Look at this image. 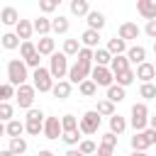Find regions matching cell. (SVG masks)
I'll list each match as a JSON object with an SVG mask.
<instances>
[{
    "label": "cell",
    "instance_id": "cell-18",
    "mask_svg": "<svg viewBox=\"0 0 156 156\" xmlns=\"http://www.w3.org/2000/svg\"><path fill=\"white\" fill-rule=\"evenodd\" d=\"M0 22H2V24H7V27H15V24L20 22V15H17V10H15L12 5L2 7V10H0Z\"/></svg>",
    "mask_w": 156,
    "mask_h": 156
},
{
    "label": "cell",
    "instance_id": "cell-28",
    "mask_svg": "<svg viewBox=\"0 0 156 156\" xmlns=\"http://www.w3.org/2000/svg\"><path fill=\"white\" fill-rule=\"evenodd\" d=\"M124 129H127V119H124L122 115H117V112H115V115L110 117V132L117 136V134H122Z\"/></svg>",
    "mask_w": 156,
    "mask_h": 156
},
{
    "label": "cell",
    "instance_id": "cell-8",
    "mask_svg": "<svg viewBox=\"0 0 156 156\" xmlns=\"http://www.w3.org/2000/svg\"><path fill=\"white\" fill-rule=\"evenodd\" d=\"M34 95H37V90H34V85H29V83L15 88V100H17V105H20L22 110H32V105H34Z\"/></svg>",
    "mask_w": 156,
    "mask_h": 156
},
{
    "label": "cell",
    "instance_id": "cell-16",
    "mask_svg": "<svg viewBox=\"0 0 156 156\" xmlns=\"http://www.w3.org/2000/svg\"><path fill=\"white\" fill-rule=\"evenodd\" d=\"M85 20H88V29H93V32H100V29L105 27V22H107L100 10H90V12L85 15Z\"/></svg>",
    "mask_w": 156,
    "mask_h": 156
},
{
    "label": "cell",
    "instance_id": "cell-10",
    "mask_svg": "<svg viewBox=\"0 0 156 156\" xmlns=\"http://www.w3.org/2000/svg\"><path fill=\"white\" fill-rule=\"evenodd\" d=\"M90 80H93L95 85L110 88V85L115 83V76H112V71H110L107 66H93V68H90Z\"/></svg>",
    "mask_w": 156,
    "mask_h": 156
},
{
    "label": "cell",
    "instance_id": "cell-13",
    "mask_svg": "<svg viewBox=\"0 0 156 156\" xmlns=\"http://www.w3.org/2000/svg\"><path fill=\"white\" fill-rule=\"evenodd\" d=\"M134 76H136V78H139L141 83H151V80L156 78V68H154V63L144 61V63H139V66H136Z\"/></svg>",
    "mask_w": 156,
    "mask_h": 156
},
{
    "label": "cell",
    "instance_id": "cell-25",
    "mask_svg": "<svg viewBox=\"0 0 156 156\" xmlns=\"http://www.w3.org/2000/svg\"><path fill=\"white\" fill-rule=\"evenodd\" d=\"M0 44H2V49H7V51H15V49H20V39H17V34L15 32H5L2 37H0Z\"/></svg>",
    "mask_w": 156,
    "mask_h": 156
},
{
    "label": "cell",
    "instance_id": "cell-14",
    "mask_svg": "<svg viewBox=\"0 0 156 156\" xmlns=\"http://www.w3.org/2000/svg\"><path fill=\"white\" fill-rule=\"evenodd\" d=\"M136 12L146 22H151V20H156V2L154 0H136Z\"/></svg>",
    "mask_w": 156,
    "mask_h": 156
},
{
    "label": "cell",
    "instance_id": "cell-27",
    "mask_svg": "<svg viewBox=\"0 0 156 156\" xmlns=\"http://www.w3.org/2000/svg\"><path fill=\"white\" fill-rule=\"evenodd\" d=\"M22 132H24V122H20V119H10V122L5 124V134H7L10 139L22 136Z\"/></svg>",
    "mask_w": 156,
    "mask_h": 156
},
{
    "label": "cell",
    "instance_id": "cell-42",
    "mask_svg": "<svg viewBox=\"0 0 156 156\" xmlns=\"http://www.w3.org/2000/svg\"><path fill=\"white\" fill-rule=\"evenodd\" d=\"M139 95H141L144 100H154V98H156V85H154V83H141Z\"/></svg>",
    "mask_w": 156,
    "mask_h": 156
},
{
    "label": "cell",
    "instance_id": "cell-38",
    "mask_svg": "<svg viewBox=\"0 0 156 156\" xmlns=\"http://www.w3.org/2000/svg\"><path fill=\"white\" fill-rule=\"evenodd\" d=\"M61 139L71 146V149H76L78 146V141H80V129H73V132H63L61 134Z\"/></svg>",
    "mask_w": 156,
    "mask_h": 156
},
{
    "label": "cell",
    "instance_id": "cell-20",
    "mask_svg": "<svg viewBox=\"0 0 156 156\" xmlns=\"http://www.w3.org/2000/svg\"><path fill=\"white\" fill-rule=\"evenodd\" d=\"M34 46H37V54H39V56H51L54 49H56V41H54L51 37H41Z\"/></svg>",
    "mask_w": 156,
    "mask_h": 156
},
{
    "label": "cell",
    "instance_id": "cell-32",
    "mask_svg": "<svg viewBox=\"0 0 156 156\" xmlns=\"http://www.w3.org/2000/svg\"><path fill=\"white\" fill-rule=\"evenodd\" d=\"M20 54H22V61H29L32 56H37L34 41H32V39H29V41H22V44H20Z\"/></svg>",
    "mask_w": 156,
    "mask_h": 156
},
{
    "label": "cell",
    "instance_id": "cell-22",
    "mask_svg": "<svg viewBox=\"0 0 156 156\" xmlns=\"http://www.w3.org/2000/svg\"><path fill=\"white\" fill-rule=\"evenodd\" d=\"M32 29H34L39 37H49V32H51V20L41 15V17H37V20L32 22Z\"/></svg>",
    "mask_w": 156,
    "mask_h": 156
},
{
    "label": "cell",
    "instance_id": "cell-48",
    "mask_svg": "<svg viewBox=\"0 0 156 156\" xmlns=\"http://www.w3.org/2000/svg\"><path fill=\"white\" fill-rule=\"evenodd\" d=\"M66 156H83V154H80L78 149H68V151H66Z\"/></svg>",
    "mask_w": 156,
    "mask_h": 156
},
{
    "label": "cell",
    "instance_id": "cell-55",
    "mask_svg": "<svg viewBox=\"0 0 156 156\" xmlns=\"http://www.w3.org/2000/svg\"><path fill=\"white\" fill-rule=\"evenodd\" d=\"M154 68H156V63H154Z\"/></svg>",
    "mask_w": 156,
    "mask_h": 156
},
{
    "label": "cell",
    "instance_id": "cell-31",
    "mask_svg": "<svg viewBox=\"0 0 156 156\" xmlns=\"http://www.w3.org/2000/svg\"><path fill=\"white\" fill-rule=\"evenodd\" d=\"M68 27H71V22H68V17H63V15H58V17L51 20V32H56V34H66Z\"/></svg>",
    "mask_w": 156,
    "mask_h": 156
},
{
    "label": "cell",
    "instance_id": "cell-17",
    "mask_svg": "<svg viewBox=\"0 0 156 156\" xmlns=\"http://www.w3.org/2000/svg\"><path fill=\"white\" fill-rule=\"evenodd\" d=\"M124 56H127V61H129V63H134V66H139V63H144V61H146V49L136 44V46H129Z\"/></svg>",
    "mask_w": 156,
    "mask_h": 156
},
{
    "label": "cell",
    "instance_id": "cell-23",
    "mask_svg": "<svg viewBox=\"0 0 156 156\" xmlns=\"http://www.w3.org/2000/svg\"><path fill=\"white\" fill-rule=\"evenodd\" d=\"M107 54H110V56H122V54H127V41H122L119 37H112V39L107 41Z\"/></svg>",
    "mask_w": 156,
    "mask_h": 156
},
{
    "label": "cell",
    "instance_id": "cell-15",
    "mask_svg": "<svg viewBox=\"0 0 156 156\" xmlns=\"http://www.w3.org/2000/svg\"><path fill=\"white\" fill-rule=\"evenodd\" d=\"M80 46H85V49H100V32H93V29H85L83 34H80Z\"/></svg>",
    "mask_w": 156,
    "mask_h": 156
},
{
    "label": "cell",
    "instance_id": "cell-1",
    "mask_svg": "<svg viewBox=\"0 0 156 156\" xmlns=\"http://www.w3.org/2000/svg\"><path fill=\"white\" fill-rule=\"evenodd\" d=\"M27 78H29V73H27L24 61H22V58H12V61L7 63V83L15 85V88H20V85L27 83Z\"/></svg>",
    "mask_w": 156,
    "mask_h": 156
},
{
    "label": "cell",
    "instance_id": "cell-26",
    "mask_svg": "<svg viewBox=\"0 0 156 156\" xmlns=\"http://www.w3.org/2000/svg\"><path fill=\"white\" fill-rule=\"evenodd\" d=\"M124 98H127V90H124V88H119L117 83H112V85L107 88V98H105V100H110L112 105H115V102H122Z\"/></svg>",
    "mask_w": 156,
    "mask_h": 156
},
{
    "label": "cell",
    "instance_id": "cell-45",
    "mask_svg": "<svg viewBox=\"0 0 156 156\" xmlns=\"http://www.w3.org/2000/svg\"><path fill=\"white\" fill-rule=\"evenodd\" d=\"M102 146H110V149H115L117 146V136L112 134V132H107V134H102V141H100Z\"/></svg>",
    "mask_w": 156,
    "mask_h": 156
},
{
    "label": "cell",
    "instance_id": "cell-56",
    "mask_svg": "<svg viewBox=\"0 0 156 156\" xmlns=\"http://www.w3.org/2000/svg\"><path fill=\"white\" fill-rule=\"evenodd\" d=\"M93 156H95V154H93Z\"/></svg>",
    "mask_w": 156,
    "mask_h": 156
},
{
    "label": "cell",
    "instance_id": "cell-24",
    "mask_svg": "<svg viewBox=\"0 0 156 156\" xmlns=\"http://www.w3.org/2000/svg\"><path fill=\"white\" fill-rule=\"evenodd\" d=\"M110 71H112V76H117V73H124V71H129V61H127V56L122 54V56H112V61H110V66H107Z\"/></svg>",
    "mask_w": 156,
    "mask_h": 156
},
{
    "label": "cell",
    "instance_id": "cell-9",
    "mask_svg": "<svg viewBox=\"0 0 156 156\" xmlns=\"http://www.w3.org/2000/svg\"><path fill=\"white\" fill-rule=\"evenodd\" d=\"M78 129H80V134H95V132L100 129V115H98L95 110H88V112L78 119Z\"/></svg>",
    "mask_w": 156,
    "mask_h": 156
},
{
    "label": "cell",
    "instance_id": "cell-49",
    "mask_svg": "<svg viewBox=\"0 0 156 156\" xmlns=\"http://www.w3.org/2000/svg\"><path fill=\"white\" fill-rule=\"evenodd\" d=\"M149 129H154V132H156V115H154V117H149Z\"/></svg>",
    "mask_w": 156,
    "mask_h": 156
},
{
    "label": "cell",
    "instance_id": "cell-6",
    "mask_svg": "<svg viewBox=\"0 0 156 156\" xmlns=\"http://www.w3.org/2000/svg\"><path fill=\"white\" fill-rule=\"evenodd\" d=\"M32 78H34V83H32L34 90H39V93H51V88H54V78H51L49 68H44V66L34 68Z\"/></svg>",
    "mask_w": 156,
    "mask_h": 156
},
{
    "label": "cell",
    "instance_id": "cell-51",
    "mask_svg": "<svg viewBox=\"0 0 156 156\" xmlns=\"http://www.w3.org/2000/svg\"><path fill=\"white\" fill-rule=\"evenodd\" d=\"M129 156H149V154H146V151H132Z\"/></svg>",
    "mask_w": 156,
    "mask_h": 156
},
{
    "label": "cell",
    "instance_id": "cell-30",
    "mask_svg": "<svg viewBox=\"0 0 156 156\" xmlns=\"http://www.w3.org/2000/svg\"><path fill=\"white\" fill-rule=\"evenodd\" d=\"M88 12H90L88 0H71V15H76V17H85Z\"/></svg>",
    "mask_w": 156,
    "mask_h": 156
},
{
    "label": "cell",
    "instance_id": "cell-35",
    "mask_svg": "<svg viewBox=\"0 0 156 156\" xmlns=\"http://www.w3.org/2000/svg\"><path fill=\"white\" fill-rule=\"evenodd\" d=\"M78 51H80L78 39H66L63 41V56H78Z\"/></svg>",
    "mask_w": 156,
    "mask_h": 156
},
{
    "label": "cell",
    "instance_id": "cell-36",
    "mask_svg": "<svg viewBox=\"0 0 156 156\" xmlns=\"http://www.w3.org/2000/svg\"><path fill=\"white\" fill-rule=\"evenodd\" d=\"M134 78H136V76H134V71H132V68H129V71H124V73H117V76H115V80H117V85H119V88L132 85V83H134Z\"/></svg>",
    "mask_w": 156,
    "mask_h": 156
},
{
    "label": "cell",
    "instance_id": "cell-19",
    "mask_svg": "<svg viewBox=\"0 0 156 156\" xmlns=\"http://www.w3.org/2000/svg\"><path fill=\"white\" fill-rule=\"evenodd\" d=\"M32 22L29 20H20L17 24H15V34H17V39L20 41H29V37H32Z\"/></svg>",
    "mask_w": 156,
    "mask_h": 156
},
{
    "label": "cell",
    "instance_id": "cell-54",
    "mask_svg": "<svg viewBox=\"0 0 156 156\" xmlns=\"http://www.w3.org/2000/svg\"><path fill=\"white\" fill-rule=\"evenodd\" d=\"M154 54H156V41H154Z\"/></svg>",
    "mask_w": 156,
    "mask_h": 156
},
{
    "label": "cell",
    "instance_id": "cell-3",
    "mask_svg": "<svg viewBox=\"0 0 156 156\" xmlns=\"http://www.w3.org/2000/svg\"><path fill=\"white\" fill-rule=\"evenodd\" d=\"M49 73H51V78H56V80H63L66 76H68V56H63V51L61 54H51L49 56Z\"/></svg>",
    "mask_w": 156,
    "mask_h": 156
},
{
    "label": "cell",
    "instance_id": "cell-53",
    "mask_svg": "<svg viewBox=\"0 0 156 156\" xmlns=\"http://www.w3.org/2000/svg\"><path fill=\"white\" fill-rule=\"evenodd\" d=\"M0 136H5V124L0 122Z\"/></svg>",
    "mask_w": 156,
    "mask_h": 156
},
{
    "label": "cell",
    "instance_id": "cell-7",
    "mask_svg": "<svg viewBox=\"0 0 156 156\" xmlns=\"http://www.w3.org/2000/svg\"><path fill=\"white\" fill-rule=\"evenodd\" d=\"M154 144H156V132L149 127L144 132H134V136H132V151H146Z\"/></svg>",
    "mask_w": 156,
    "mask_h": 156
},
{
    "label": "cell",
    "instance_id": "cell-47",
    "mask_svg": "<svg viewBox=\"0 0 156 156\" xmlns=\"http://www.w3.org/2000/svg\"><path fill=\"white\" fill-rule=\"evenodd\" d=\"M144 32H146V37H151V39L156 41V20H151V22H146V27H144Z\"/></svg>",
    "mask_w": 156,
    "mask_h": 156
},
{
    "label": "cell",
    "instance_id": "cell-2",
    "mask_svg": "<svg viewBox=\"0 0 156 156\" xmlns=\"http://www.w3.org/2000/svg\"><path fill=\"white\" fill-rule=\"evenodd\" d=\"M129 115H132L129 117V124H132L134 132H144L149 127V107H146V102H134Z\"/></svg>",
    "mask_w": 156,
    "mask_h": 156
},
{
    "label": "cell",
    "instance_id": "cell-34",
    "mask_svg": "<svg viewBox=\"0 0 156 156\" xmlns=\"http://www.w3.org/2000/svg\"><path fill=\"white\" fill-rule=\"evenodd\" d=\"M95 112H98L100 117H112V115H115V105H112L110 100H98Z\"/></svg>",
    "mask_w": 156,
    "mask_h": 156
},
{
    "label": "cell",
    "instance_id": "cell-44",
    "mask_svg": "<svg viewBox=\"0 0 156 156\" xmlns=\"http://www.w3.org/2000/svg\"><path fill=\"white\" fill-rule=\"evenodd\" d=\"M39 10H41L44 15H49V12L58 10V0H39Z\"/></svg>",
    "mask_w": 156,
    "mask_h": 156
},
{
    "label": "cell",
    "instance_id": "cell-12",
    "mask_svg": "<svg viewBox=\"0 0 156 156\" xmlns=\"http://www.w3.org/2000/svg\"><path fill=\"white\" fill-rule=\"evenodd\" d=\"M139 34H141V29H139V24H136V22H122V24H119V29H117V37H119L122 41L136 39Z\"/></svg>",
    "mask_w": 156,
    "mask_h": 156
},
{
    "label": "cell",
    "instance_id": "cell-50",
    "mask_svg": "<svg viewBox=\"0 0 156 156\" xmlns=\"http://www.w3.org/2000/svg\"><path fill=\"white\" fill-rule=\"evenodd\" d=\"M37 156H54V154H51V151H49V149H41V151H39V154H37Z\"/></svg>",
    "mask_w": 156,
    "mask_h": 156
},
{
    "label": "cell",
    "instance_id": "cell-46",
    "mask_svg": "<svg viewBox=\"0 0 156 156\" xmlns=\"http://www.w3.org/2000/svg\"><path fill=\"white\" fill-rule=\"evenodd\" d=\"M78 58H80V61H88V63H93V49H85V46H80V51H78Z\"/></svg>",
    "mask_w": 156,
    "mask_h": 156
},
{
    "label": "cell",
    "instance_id": "cell-5",
    "mask_svg": "<svg viewBox=\"0 0 156 156\" xmlns=\"http://www.w3.org/2000/svg\"><path fill=\"white\" fill-rule=\"evenodd\" d=\"M44 129V112L32 107L27 110V117H24V132L32 134V136H39V132Z\"/></svg>",
    "mask_w": 156,
    "mask_h": 156
},
{
    "label": "cell",
    "instance_id": "cell-33",
    "mask_svg": "<svg viewBox=\"0 0 156 156\" xmlns=\"http://www.w3.org/2000/svg\"><path fill=\"white\" fill-rule=\"evenodd\" d=\"M93 61H95V66H110L112 56L107 54V49H95L93 51Z\"/></svg>",
    "mask_w": 156,
    "mask_h": 156
},
{
    "label": "cell",
    "instance_id": "cell-11",
    "mask_svg": "<svg viewBox=\"0 0 156 156\" xmlns=\"http://www.w3.org/2000/svg\"><path fill=\"white\" fill-rule=\"evenodd\" d=\"M44 136L46 139H58L61 134H63V129H61V117H44Z\"/></svg>",
    "mask_w": 156,
    "mask_h": 156
},
{
    "label": "cell",
    "instance_id": "cell-29",
    "mask_svg": "<svg viewBox=\"0 0 156 156\" xmlns=\"http://www.w3.org/2000/svg\"><path fill=\"white\" fill-rule=\"evenodd\" d=\"M7 151H10L12 156H22V154L27 151V139H24V136L10 139V146H7Z\"/></svg>",
    "mask_w": 156,
    "mask_h": 156
},
{
    "label": "cell",
    "instance_id": "cell-4",
    "mask_svg": "<svg viewBox=\"0 0 156 156\" xmlns=\"http://www.w3.org/2000/svg\"><path fill=\"white\" fill-rule=\"evenodd\" d=\"M90 68H93V63L76 58V63L68 66V83H71V85H80V83L90 76Z\"/></svg>",
    "mask_w": 156,
    "mask_h": 156
},
{
    "label": "cell",
    "instance_id": "cell-52",
    "mask_svg": "<svg viewBox=\"0 0 156 156\" xmlns=\"http://www.w3.org/2000/svg\"><path fill=\"white\" fill-rule=\"evenodd\" d=\"M0 156H12V154H10L7 149H2V151H0Z\"/></svg>",
    "mask_w": 156,
    "mask_h": 156
},
{
    "label": "cell",
    "instance_id": "cell-37",
    "mask_svg": "<svg viewBox=\"0 0 156 156\" xmlns=\"http://www.w3.org/2000/svg\"><path fill=\"white\" fill-rule=\"evenodd\" d=\"M78 90H80V95H85V98H93V95L98 93V85H95L90 78H85V80L78 85Z\"/></svg>",
    "mask_w": 156,
    "mask_h": 156
},
{
    "label": "cell",
    "instance_id": "cell-43",
    "mask_svg": "<svg viewBox=\"0 0 156 156\" xmlns=\"http://www.w3.org/2000/svg\"><path fill=\"white\" fill-rule=\"evenodd\" d=\"M10 98H15V85L0 83V102H10Z\"/></svg>",
    "mask_w": 156,
    "mask_h": 156
},
{
    "label": "cell",
    "instance_id": "cell-41",
    "mask_svg": "<svg viewBox=\"0 0 156 156\" xmlns=\"http://www.w3.org/2000/svg\"><path fill=\"white\" fill-rule=\"evenodd\" d=\"M15 119V107L10 102H0V122H10Z\"/></svg>",
    "mask_w": 156,
    "mask_h": 156
},
{
    "label": "cell",
    "instance_id": "cell-40",
    "mask_svg": "<svg viewBox=\"0 0 156 156\" xmlns=\"http://www.w3.org/2000/svg\"><path fill=\"white\" fill-rule=\"evenodd\" d=\"M61 129H63V132H73V129H78V119H76V115H63V117H61Z\"/></svg>",
    "mask_w": 156,
    "mask_h": 156
},
{
    "label": "cell",
    "instance_id": "cell-39",
    "mask_svg": "<svg viewBox=\"0 0 156 156\" xmlns=\"http://www.w3.org/2000/svg\"><path fill=\"white\" fill-rule=\"evenodd\" d=\"M76 149H78V151H80V154H83V156H93V154H95V149H98V146H95V141H90V139H80V141H78V146H76Z\"/></svg>",
    "mask_w": 156,
    "mask_h": 156
},
{
    "label": "cell",
    "instance_id": "cell-21",
    "mask_svg": "<svg viewBox=\"0 0 156 156\" xmlns=\"http://www.w3.org/2000/svg\"><path fill=\"white\" fill-rule=\"evenodd\" d=\"M71 83L68 80H56L54 83V88H51V93H54V98L56 100H68V95H71Z\"/></svg>",
    "mask_w": 156,
    "mask_h": 156
}]
</instances>
